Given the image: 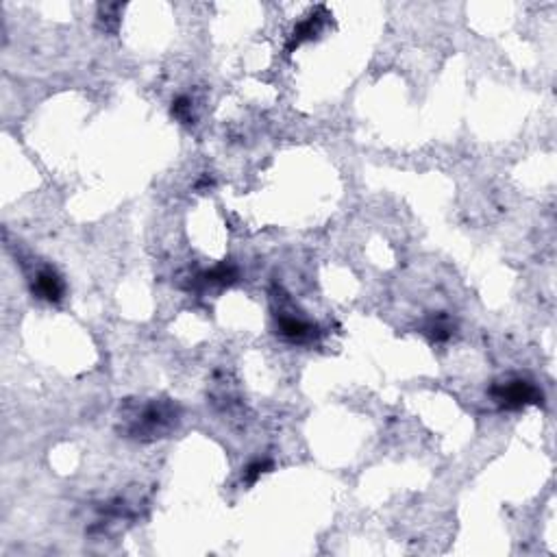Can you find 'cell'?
Wrapping results in <instances>:
<instances>
[{"label": "cell", "instance_id": "cell-1", "mask_svg": "<svg viewBox=\"0 0 557 557\" xmlns=\"http://www.w3.org/2000/svg\"><path fill=\"white\" fill-rule=\"evenodd\" d=\"M179 423V412L172 403L152 401L139 409L127 427V434L137 440H157L172 431Z\"/></svg>", "mask_w": 557, "mask_h": 557}, {"label": "cell", "instance_id": "cell-2", "mask_svg": "<svg viewBox=\"0 0 557 557\" xmlns=\"http://www.w3.org/2000/svg\"><path fill=\"white\" fill-rule=\"evenodd\" d=\"M492 396L500 403L505 409H520L527 405H536L542 401V392L529 381L514 379L507 383H498L492 387Z\"/></svg>", "mask_w": 557, "mask_h": 557}, {"label": "cell", "instance_id": "cell-3", "mask_svg": "<svg viewBox=\"0 0 557 557\" xmlns=\"http://www.w3.org/2000/svg\"><path fill=\"white\" fill-rule=\"evenodd\" d=\"M33 292H35L39 298L50 301V303L61 301V296H63V281H61V276L54 272L52 268H41L35 274Z\"/></svg>", "mask_w": 557, "mask_h": 557}, {"label": "cell", "instance_id": "cell-4", "mask_svg": "<svg viewBox=\"0 0 557 557\" xmlns=\"http://www.w3.org/2000/svg\"><path fill=\"white\" fill-rule=\"evenodd\" d=\"M276 320H278V331L283 333L287 340H294V342H303L312 338V325L305 323L303 318H296L292 314H276Z\"/></svg>", "mask_w": 557, "mask_h": 557}, {"label": "cell", "instance_id": "cell-5", "mask_svg": "<svg viewBox=\"0 0 557 557\" xmlns=\"http://www.w3.org/2000/svg\"><path fill=\"white\" fill-rule=\"evenodd\" d=\"M320 31V18L318 16H310L305 22H301L296 29H294V35H292V41H290V46L287 50H294L298 48L303 41H307V39H314V35Z\"/></svg>", "mask_w": 557, "mask_h": 557}, {"label": "cell", "instance_id": "cell-6", "mask_svg": "<svg viewBox=\"0 0 557 557\" xmlns=\"http://www.w3.org/2000/svg\"><path fill=\"white\" fill-rule=\"evenodd\" d=\"M235 276H238V270H235L233 266H227V263H220L218 268L207 272V281H212V283H233Z\"/></svg>", "mask_w": 557, "mask_h": 557}, {"label": "cell", "instance_id": "cell-7", "mask_svg": "<svg viewBox=\"0 0 557 557\" xmlns=\"http://www.w3.org/2000/svg\"><path fill=\"white\" fill-rule=\"evenodd\" d=\"M172 114L185 124H190L194 120L192 118V101L188 99V96H179V99L172 103Z\"/></svg>", "mask_w": 557, "mask_h": 557}, {"label": "cell", "instance_id": "cell-8", "mask_svg": "<svg viewBox=\"0 0 557 557\" xmlns=\"http://www.w3.org/2000/svg\"><path fill=\"white\" fill-rule=\"evenodd\" d=\"M266 468H270V462H253L244 470V481L246 483H255L263 475V472H266Z\"/></svg>", "mask_w": 557, "mask_h": 557}, {"label": "cell", "instance_id": "cell-9", "mask_svg": "<svg viewBox=\"0 0 557 557\" xmlns=\"http://www.w3.org/2000/svg\"><path fill=\"white\" fill-rule=\"evenodd\" d=\"M431 336H434V340H438V342H442V340H449L451 338V327L444 323V316L440 318V320H436L434 325H431Z\"/></svg>", "mask_w": 557, "mask_h": 557}]
</instances>
